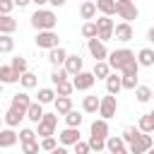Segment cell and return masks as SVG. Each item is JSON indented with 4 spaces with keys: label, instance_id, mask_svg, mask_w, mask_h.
I'll return each instance as SVG.
<instances>
[{
    "label": "cell",
    "instance_id": "6da1fadb",
    "mask_svg": "<svg viewBox=\"0 0 154 154\" xmlns=\"http://www.w3.org/2000/svg\"><path fill=\"white\" fill-rule=\"evenodd\" d=\"M55 24H58V14H55L53 10L38 7V10L31 14V26H34L36 31H51V29H55Z\"/></svg>",
    "mask_w": 154,
    "mask_h": 154
},
{
    "label": "cell",
    "instance_id": "7a4b0ae2",
    "mask_svg": "<svg viewBox=\"0 0 154 154\" xmlns=\"http://www.w3.org/2000/svg\"><path fill=\"white\" fill-rule=\"evenodd\" d=\"M132 60H135V53H132L130 48H118V51L108 53V65H111V70H120V72H123V67L130 65Z\"/></svg>",
    "mask_w": 154,
    "mask_h": 154
},
{
    "label": "cell",
    "instance_id": "3957f363",
    "mask_svg": "<svg viewBox=\"0 0 154 154\" xmlns=\"http://www.w3.org/2000/svg\"><path fill=\"white\" fill-rule=\"evenodd\" d=\"M36 125H38V130H36V135H38V137H51V135H55L58 113H43V116H41V120H38Z\"/></svg>",
    "mask_w": 154,
    "mask_h": 154
},
{
    "label": "cell",
    "instance_id": "277c9868",
    "mask_svg": "<svg viewBox=\"0 0 154 154\" xmlns=\"http://www.w3.org/2000/svg\"><path fill=\"white\" fill-rule=\"evenodd\" d=\"M94 24H96V38H99V41H103V43H106V41H111V38H113V26H116V24H113V19H111V17L101 14Z\"/></svg>",
    "mask_w": 154,
    "mask_h": 154
},
{
    "label": "cell",
    "instance_id": "5b68a950",
    "mask_svg": "<svg viewBox=\"0 0 154 154\" xmlns=\"http://www.w3.org/2000/svg\"><path fill=\"white\" fill-rule=\"evenodd\" d=\"M116 14H118L123 22H132V19H137L140 10L135 7L132 0H116Z\"/></svg>",
    "mask_w": 154,
    "mask_h": 154
},
{
    "label": "cell",
    "instance_id": "8992f818",
    "mask_svg": "<svg viewBox=\"0 0 154 154\" xmlns=\"http://www.w3.org/2000/svg\"><path fill=\"white\" fill-rule=\"evenodd\" d=\"M116 111H118V99H116L113 94L101 96V101H99V116H101L103 120H111V118L116 116Z\"/></svg>",
    "mask_w": 154,
    "mask_h": 154
},
{
    "label": "cell",
    "instance_id": "52a82bcc",
    "mask_svg": "<svg viewBox=\"0 0 154 154\" xmlns=\"http://www.w3.org/2000/svg\"><path fill=\"white\" fill-rule=\"evenodd\" d=\"M152 144H154L152 135H149V132H140V135H137V137L130 142L128 152H130V154H144L147 149H152Z\"/></svg>",
    "mask_w": 154,
    "mask_h": 154
},
{
    "label": "cell",
    "instance_id": "ba28073f",
    "mask_svg": "<svg viewBox=\"0 0 154 154\" xmlns=\"http://www.w3.org/2000/svg\"><path fill=\"white\" fill-rule=\"evenodd\" d=\"M94 82H96V77H94L91 72H84V70L72 77V87H75L77 91H89V89L94 87Z\"/></svg>",
    "mask_w": 154,
    "mask_h": 154
},
{
    "label": "cell",
    "instance_id": "9c48e42d",
    "mask_svg": "<svg viewBox=\"0 0 154 154\" xmlns=\"http://www.w3.org/2000/svg\"><path fill=\"white\" fill-rule=\"evenodd\" d=\"M36 46H38V48H46V51L60 46V43H58V34H55L53 29H51V31H38V34H36Z\"/></svg>",
    "mask_w": 154,
    "mask_h": 154
},
{
    "label": "cell",
    "instance_id": "30bf717a",
    "mask_svg": "<svg viewBox=\"0 0 154 154\" xmlns=\"http://www.w3.org/2000/svg\"><path fill=\"white\" fill-rule=\"evenodd\" d=\"M87 48H89V53H91V58H94V60H106V58H108L106 43H103V41H99L96 36H94V38H87Z\"/></svg>",
    "mask_w": 154,
    "mask_h": 154
},
{
    "label": "cell",
    "instance_id": "8fae6325",
    "mask_svg": "<svg viewBox=\"0 0 154 154\" xmlns=\"http://www.w3.org/2000/svg\"><path fill=\"white\" fill-rule=\"evenodd\" d=\"M113 36H116V41H123V43L132 41V38H135L132 24H130V22H120V24H116V26H113Z\"/></svg>",
    "mask_w": 154,
    "mask_h": 154
},
{
    "label": "cell",
    "instance_id": "7c38bea8",
    "mask_svg": "<svg viewBox=\"0 0 154 154\" xmlns=\"http://www.w3.org/2000/svg\"><path fill=\"white\" fill-rule=\"evenodd\" d=\"M29 103H31L29 94H26V91H19V94H14V96H12V103H10V108H14L17 113L26 116V108H29Z\"/></svg>",
    "mask_w": 154,
    "mask_h": 154
},
{
    "label": "cell",
    "instance_id": "4fadbf2b",
    "mask_svg": "<svg viewBox=\"0 0 154 154\" xmlns=\"http://www.w3.org/2000/svg\"><path fill=\"white\" fill-rule=\"evenodd\" d=\"M82 65H84V60H82L79 55H70V53H67V58H65V63H63V67H65V72H67L70 77H75L77 72H82Z\"/></svg>",
    "mask_w": 154,
    "mask_h": 154
},
{
    "label": "cell",
    "instance_id": "5bb4252c",
    "mask_svg": "<svg viewBox=\"0 0 154 154\" xmlns=\"http://www.w3.org/2000/svg\"><path fill=\"white\" fill-rule=\"evenodd\" d=\"M65 58H67V51H65L63 46H55V48L48 51V63H51L53 67H63Z\"/></svg>",
    "mask_w": 154,
    "mask_h": 154
},
{
    "label": "cell",
    "instance_id": "9a60e30c",
    "mask_svg": "<svg viewBox=\"0 0 154 154\" xmlns=\"http://www.w3.org/2000/svg\"><path fill=\"white\" fill-rule=\"evenodd\" d=\"M58 140H60L63 147H72V144L79 140V128H65V130L58 135Z\"/></svg>",
    "mask_w": 154,
    "mask_h": 154
},
{
    "label": "cell",
    "instance_id": "2e32d148",
    "mask_svg": "<svg viewBox=\"0 0 154 154\" xmlns=\"http://www.w3.org/2000/svg\"><path fill=\"white\" fill-rule=\"evenodd\" d=\"M19 140V135L14 132V128H0V147H14Z\"/></svg>",
    "mask_w": 154,
    "mask_h": 154
},
{
    "label": "cell",
    "instance_id": "e0dca14e",
    "mask_svg": "<svg viewBox=\"0 0 154 154\" xmlns=\"http://www.w3.org/2000/svg\"><path fill=\"white\" fill-rule=\"evenodd\" d=\"M123 89V77H118V75H108L106 77V91L108 94H113V96H118V91Z\"/></svg>",
    "mask_w": 154,
    "mask_h": 154
},
{
    "label": "cell",
    "instance_id": "ac0fdd59",
    "mask_svg": "<svg viewBox=\"0 0 154 154\" xmlns=\"http://www.w3.org/2000/svg\"><path fill=\"white\" fill-rule=\"evenodd\" d=\"M89 132L94 135V137H108V120H103V118H99V120H94L91 123V128H89Z\"/></svg>",
    "mask_w": 154,
    "mask_h": 154
},
{
    "label": "cell",
    "instance_id": "d6986e66",
    "mask_svg": "<svg viewBox=\"0 0 154 154\" xmlns=\"http://www.w3.org/2000/svg\"><path fill=\"white\" fill-rule=\"evenodd\" d=\"M17 31V19L12 14H0V34H14Z\"/></svg>",
    "mask_w": 154,
    "mask_h": 154
},
{
    "label": "cell",
    "instance_id": "ffe728a7",
    "mask_svg": "<svg viewBox=\"0 0 154 154\" xmlns=\"http://www.w3.org/2000/svg\"><path fill=\"white\" fill-rule=\"evenodd\" d=\"M91 75H94L96 79H106V77L111 75V65H108L106 60H94V70H91Z\"/></svg>",
    "mask_w": 154,
    "mask_h": 154
},
{
    "label": "cell",
    "instance_id": "44dd1931",
    "mask_svg": "<svg viewBox=\"0 0 154 154\" xmlns=\"http://www.w3.org/2000/svg\"><path fill=\"white\" fill-rule=\"evenodd\" d=\"M41 116H43V103L31 101V103H29V108H26V116H24V118H29L31 123H38V120H41Z\"/></svg>",
    "mask_w": 154,
    "mask_h": 154
},
{
    "label": "cell",
    "instance_id": "7402d4cb",
    "mask_svg": "<svg viewBox=\"0 0 154 154\" xmlns=\"http://www.w3.org/2000/svg\"><path fill=\"white\" fill-rule=\"evenodd\" d=\"M0 82L2 84H14V82H19V75L10 65H0Z\"/></svg>",
    "mask_w": 154,
    "mask_h": 154
},
{
    "label": "cell",
    "instance_id": "603a6c76",
    "mask_svg": "<svg viewBox=\"0 0 154 154\" xmlns=\"http://www.w3.org/2000/svg\"><path fill=\"white\" fill-rule=\"evenodd\" d=\"M99 101H101V99H99L96 94L84 96V99H82V111H84V113H96V111H99Z\"/></svg>",
    "mask_w": 154,
    "mask_h": 154
},
{
    "label": "cell",
    "instance_id": "cb8c5ba5",
    "mask_svg": "<svg viewBox=\"0 0 154 154\" xmlns=\"http://www.w3.org/2000/svg\"><path fill=\"white\" fill-rule=\"evenodd\" d=\"M53 106H55V113H58V116H65L67 111H72V99H70V96H58V99L53 101Z\"/></svg>",
    "mask_w": 154,
    "mask_h": 154
},
{
    "label": "cell",
    "instance_id": "d4e9b609",
    "mask_svg": "<svg viewBox=\"0 0 154 154\" xmlns=\"http://www.w3.org/2000/svg\"><path fill=\"white\" fill-rule=\"evenodd\" d=\"M79 14H82V19L91 22V19L96 17V2H91V0L82 2V5H79Z\"/></svg>",
    "mask_w": 154,
    "mask_h": 154
},
{
    "label": "cell",
    "instance_id": "484cf974",
    "mask_svg": "<svg viewBox=\"0 0 154 154\" xmlns=\"http://www.w3.org/2000/svg\"><path fill=\"white\" fill-rule=\"evenodd\" d=\"M137 63H140V67H152L154 65V51L152 48H142L137 53Z\"/></svg>",
    "mask_w": 154,
    "mask_h": 154
},
{
    "label": "cell",
    "instance_id": "4316f807",
    "mask_svg": "<svg viewBox=\"0 0 154 154\" xmlns=\"http://www.w3.org/2000/svg\"><path fill=\"white\" fill-rule=\"evenodd\" d=\"M137 128H140V132H149V135H152V132H154V111L144 113V116L140 118V125H137Z\"/></svg>",
    "mask_w": 154,
    "mask_h": 154
},
{
    "label": "cell",
    "instance_id": "83f0119b",
    "mask_svg": "<svg viewBox=\"0 0 154 154\" xmlns=\"http://www.w3.org/2000/svg\"><path fill=\"white\" fill-rule=\"evenodd\" d=\"M125 147V142H123V137L120 135H108L106 137V152H118V149H123Z\"/></svg>",
    "mask_w": 154,
    "mask_h": 154
},
{
    "label": "cell",
    "instance_id": "f1b7e54d",
    "mask_svg": "<svg viewBox=\"0 0 154 154\" xmlns=\"http://www.w3.org/2000/svg\"><path fill=\"white\" fill-rule=\"evenodd\" d=\"M96 10L106 17H113L116 14V0H96Z\"/></svg>",
    "mask_w": 154,
    "mask_h": 154
},
{
    "label": "cell",
    "instance_id": "f546056e",
    "mask_svg": "<svg viewBox=\"0 0 154 154\" xmlns=\"http://www.w3.org/2000/svg\"><path fill=\"white\" fill-rule=\"evenodd\" d=\"M132 91H135V99H137L140 103H147V101H152V89H149V87H144V84H137Z\"/></svg>",
    "mask_w": 154,
    "mask_h": 154
},
{
    "label": "cell",
    "instance_id": "4dcf8cb0",
    "mask_svg": "<svg viewBox=\"0 0 154 154\" xmlns=\"http://www.w3.org/2000/svg\"><path fill=\"white\" fill-rule=\"evenodd\" d=\"M22 118H24V116H22V113H17V111H14V108H10V111H7V113H5V116H2V123H5V125H7V128H17V125H19V120H22Z\"/></svg>",
    "mask_w": 154,
    "mask_h": 154
},
{
    "label": "cell",
    "instance_id": "1f68e13d",
    "mask_svg": "<svg viewBox=\"0 0 154 154\" xmlns=\"http://www.w3.org/2000/svg\"><path fill=\"white\" fill-rule=\"evenodd\" d=\"M82 120H84V116H82L79 111H75V108L65 113V123H67V128H79Z\"/></svg>",
    "mask_w": 154,
    "mask_h": 154
},
{
    "label": "cell",
    "instance_id": "d6a6232c",
    "mask_svg": "<svg viewBox=\"0 0 154 154\" xmlns=\"http://www.w3.org/2000/svg\"><path fill=\"white\" fill-rule=\"evenodd\" d=\"M19 84H22L24 89H34V87L38 84V79H36V75H34V72H29V70H26L24 75H19Z\"/></svg>",
    "mask_w": 154,
    "mask_h": 154
},
{
    "label": "cell",
    "instance_id": "836d02e7",
    "mask_svg": "<svg viewBox=\"0 0 154 154\" xmlns=\"http://www.w3.org/2000/svg\"><path fill=\"white\" fill-rule=\"evenodd\" d=\"M12 51H14L12 34H0V53H12Z\"/></svg>",
    "mask_w": 154,
    "mask_h": 154
},
{
    "label": "cell",
    "instance_id": "e575fe53",
    "mask_svg": "<svg viewBox=\"0 0 154 154\" xmlns=\"http://www.w3.org/2000/svg\"><path fill=\"white\" fill-rule=\"evenodd\" d=\"M10 67H12V70H14L17 75H24L29 65H26V58H22V55H17V58H12V63H10Z\"/></svg>",
    "mask_w": 154,
    "mask_h": 154
},
{
    "label": "cell",
    "instance_id": "d590c367",
    "mask_svg": "<svg viewBox=\"0 0 154 154\" xmlns=\"http://www.w3.org/2000/svg\"><path fill=\"white\" fill-rule=\"evenodd\" d=\"M53 101H55V89H48V87L38 89V103H53Z\"/></svg>",
    "mask_w": 154,
    "mask_h": 154
},
{
    "label": "cell",
    "instance_id": "8d00e7d4",
    "mask_svg": "<svg viewBox=\"0 0 154 154\" xmlns=\"http://www.w3.org/2000/svg\"><path fill=\"white\" fill-rule=\"evenodd\" d=\"M87 142H89V149H91V152H96V154L106 149V140H103V137H94V135H89V140H87Z\"/></svg>",
    "mask_w": 154,
    "mask_h": 154
},
{
    "label": "cell",
    "instance_id": "74e56055",
    "mask_svg": "<svg viewBox=\"0 0 154 154\" xmlns=\"http://www.w3.org/2000/svg\"><path fill=\"white\" fill-rule=\"evenodd\" d=\"M67 72H65V67H55L53 72H51V82L53 84H60V82H67Z\"/></svg>",
    "mask_w": 154,
    "mask_h": 154
},
{
    "label": "cell",
    "instance_id": "f35d334b",
    "mask_svg": "<svg viewBox=\"0 0 154 154\" xmlns=\"http://www.w3.org/2000/svg\"><path fill=\"white\" fill-rule=\"evenodd\" d=\"M72 82H60V84H55V96H70L72 94Z\"/></svg>",
    "mask_w": 154,
    "mask_h": 154
},
{
    "label": "cell",
    "instance_id": "ab89813d",
    "mask_svg": "<svg viewBox=\"0 0 154 154\" xmlns=\"http://www.w3.org/2000/svg\"><path fill=\"white\" fill-rule=\"evenodd\" d=\"M137 135H140V128H132V125H128V128L123 130V135H120V137H123V142H128V144H130V142H132Z\"/></svg>",
    "mask_w": 154,
    "mask_h": 154
},
{
    "label": "cell",
    "instance_id": "60d3db41",
    "mask_svg": "<svg viewBox=\"0 0 154 154\" xmlns=\"http://www.w3.org/2000/svg\"><path fill=\"white\" fill-rule=\"evenodd\" d=\"M38 144H41V149H43V152H53V149L58 147V140L51 135V137H41V142H38Z\"/></svg>",
    "mask_w": 154,
    "mask_h": 154
},
{
    "label": "cell",
    "instance_id": "b9f144b4",
    "mask_svg": "<svg viewBox=\"0 0 154 154\" xmlns=\"http://www.w3.org/2000/svg\"><path fill=\"white\" fill-rule=\"evenodd\" d=\"M82 36L84 38H94L96 36V24L94 22H84L82 24Z\"/></svg>",
    "mask_w": 154,
    "mask_h": 154
},
{
    "label": "cell",
    "instance_id": "7bdbcfd3",
    "mask_svg": "<svg viewBox=\"0 0 154 154\" xmlns=\"http://www.w3.org/2000/svg\"><path fill=\"white\" fill-rule=\"evenodd\" d=\"M41 144L34 140V142H22V154H38Z\"/></svg>",
    "mask_w": 154,
    "mask_h": 154
},
{
    "label": "cell",
    "instance_id": "ee69618b",
    "mask_svg": "<svg viewBox=\"0 0 154 154\" xmlns=\"http://www.w3.org/2000/svg\"><path fill=\"white\" fill-rule=\"evenodd\" d=\"M34 140H36V132H34L31 128L19 130V142H34Z\"/></svg>",
    "mask_w": 154,
    "mask_h": 154
},
{
    "label": "cell",
    "instance_id": "f6af8a7d",
    "mask_svg": "<svg viewBox=\"0 0 154 154\" xmlns=\"http://www.w3.org/2000/svg\"><path fill=\"white\" fill-rule=\"evenodd\" d=\"M135 87H137V77L135 75H123V89H130L132 91Z\"/></svg>",
    "mask_w": 154,
    "mask_h": 154
},
{
    "label": "cell",
    "instance_id": "bcb514c9",
    "mask_svg": "<svg viewBox=\"0 0 154 154\" xmlns=\"http://www.w3.org/2000/svg\"><path fill=\"white\" fill-rule=\"evenodd\" d=\"M137 72H140V63H137V58H135L130 65L123 67V75H135V77H137Z\"/></svg>",
    "mask_w": 154,
    "mask_h": 154
},
{
    "label": "cell",
    "instance_id": "7dc6e473",
    "mask_svg": "<svg viewBox=\"0 0 154 154\" xmlns=\"http://www.w3.org/2000/svg\"><path fill=\"white\" fill-rule=\"evenodd\" d=\"M72 147H75V154H89V152H91V149H89V142H82V140H77Z\"/></svg>",
    "mask_w": 154,
    "mask_h": 154
},
{
    "label": "cell",
    "instance_id": "c3c4849f",
    "mask_svg": "<svg viewBox=\"0 0 154 154\" xmlns=\"http://www.w3.org/2000/svg\"><path fill=\"white\" fill-rule=\"evenodd\" d=\"M14 10V2L12 0H0V14H10Z\"/></svg>",
    "mask_w": 154,
    "mask_h": 154
},
{
    "label": "cell",
    "instance_id": "681fc988",
    "mask_svg": "<svg viewBox=\"0 0 154 154\" xmlns=\"http://www.w3.org/2000/svg\"><path fill=\"white\" fill-rule=\"evenodd\" d=\"M12 2H14V7H26L31 0H12Z\"/></svg>",
    "mask_w": 154,
    "mask_h": 154
},
{
    "label": "cell",
    "instance_id": "f907efd6",
    "mask_svg": "<svg viewBox=\"0 0 154 154\" xmlns=\"http://www.w3.org/2000/svg\"><path fill=\"white\" fill-rule=\"evenodd\" d=\"M48 154H70V152H67L65 147H55V149H53V152H48Z\"/></svg>",
    "mask_w": 154,
    "mask_h": 154
},
{
    "label": "cell",
    "instance_id": "816d5d0a",
    "mask_svg": "<svg viewBox=\"0 0 154 154\" xmlns=\"http://www.w3.org/2000/svg\"><path fill=\"white\" fill-rule=\"evenodd\" d=\"M48 2H51V5H53V7H63V5H65V2H67V0H48Z\"/></svg>",
    "mask_w": 154,
    "mask_h": 154
},
{
    "label": "cell",
    "instance_id": "f5cc1de1",
    "mask_svg": "<svg viewBox=\"0 0 154 154\" xmlns=\"http://www.w3.org/2000/svg\"><path fill=\"white\" fill-rule=\"evenodd\" d=\"M31 2H34V5H36V7H43V5H46V2H48V0H31Z\"/></svg>",
    "mask_w": 154,
    "mask_h": 154
},
{
    "label": "cell",
    "instance_id": "db71d44e",
    "mask_svg": "<svg viewBox=\"0 0 154 154\" xmlns=\"http://www.w3.org/2000/svg\"><path fill=\"white\" fill-rule=\"evenodd\" d=\"M147 38H149V41H152V43H154V26H152V29H149V31H147Z\"/></svg>",
    "mask_w": 154,
    "mask_h": 154
},
{
    "label": "cell",
    "instance_id": "11a10c76",
    "mask_svg": "<svg viewBox=\"0 0 154 154\" xmlns=\"http://www.w3.org/2000/svg\"><path fill=\"white\" fill-rule=\"evenodd\" d=\"M113 154H130V152H128V149L123 147V149H118V152H113Z\"/></svg>",
    "mask_w": 154,
    "mask_h": 154
},
{
    "label": "cell",
    "instance_id": "9f6ffc18",
    "mask_svg": "<svg viewBox=\"0 0 154 154\" xmlns=\"http://www.w3.org/2000/svg\"><path fill=\"white\" fill-rule=\"evenodd\" d=\"M144 154H154V149H147V152H144Z\"/></svg>",
    "mask_w": 154,
    "mask_h": 154
},
{
    "label": "cell",
    "instance_id": "6f0895ef",
    "mask_svg": "<svg viewBox=\"0 0 154 154\" xmlns=\"http://www.w3.org/2000/svg\"><path fill=\"white\" fill-rule=\"evenodd\" d=\"M0 128H2V116H0Z\"/></svg>",
    "mask_w": 154,
    "mask_h": 154
},
{
    "label": "cell",
    "instance_id": "680465c9",
    "mask_svg": "<svg viewBox=\"0 0 154 154\" xmlns=\"http://www.w3.org/2000/svg\"><path fill=\"white\" fill-rule=\"evenodd\" d=\"M99 154H111V152H99Z\"/></svg>",
    "mask_w": 154,
    "mask_h": 154
},
{
    "label": "cell",
    "instance_id": "91938a15",
    "mask_svg": "<svg viewBox=\"0 0 154 154\" xmlns=\"http://www.w3.org/2000/svg\"><path fill=\"white\" fill-rule=\"evenodd\" d=\"M152 99H154V89H152Z\"/></svg>",
    "mask_w": 154,
    "mask_h": 154
},
{
    "label": "cell",
    "instance_id": "94428289",
    "mask_svg": "<svg viewBox=\"0 0 154 154\" xmlns=\"http://www.w3.org/2000/svg\"><path fill=\"white\" fill-rule=\"evenodd\" d=\"M0 91H2V82H0Z\"/></svg>",
    "mask_w": 154,
    "mask_h": 154
},
{
    "label": "cell",
    "instance_id": "6125c7cd",
    "mask_svg": "<svg viewBox=\"0 0 154 154\" xmlns=\"http://www.w3.org/2000/svg\"><path fill=\"white\" fill-rule=\"evenodd\" d=\"M152 135H154V132H152ZM152 140H154V137H152Z\"/></svg>",
    "mask_w": 154,
    "mask_h": 154
},
{
    "label": "cell",
    "instance_id": "be15d7a7",
    "mask_svg": "<svg viewBox=\"0 0 154 154\" xmlns=\"http://www.w3.org/2000/svg\"><path fill=\"white\" fill-rule=\"evenodd\" d=\"M0 65H2V63H0Z\"/></svg>",
    "mask_w": 154,
    "mask_h": 154
}]
</instances>
